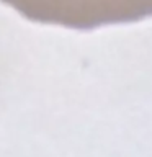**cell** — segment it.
<instances>
[{
    "instance_id": "6da1fadb",
    "label": "cell",
    "mask_w": 152,
    "mask_h": 157,
    "mask_svg": "<svg viewBox=\"0 0 152 157\" xmlns=\"http://www.w3.org/2000/svg\"><path fill=\"white\" fill-rule=\"evenodd\" d=\"M33 23L95 29L152 18V0H0Z\"/></svg>"
}]
</instances>
